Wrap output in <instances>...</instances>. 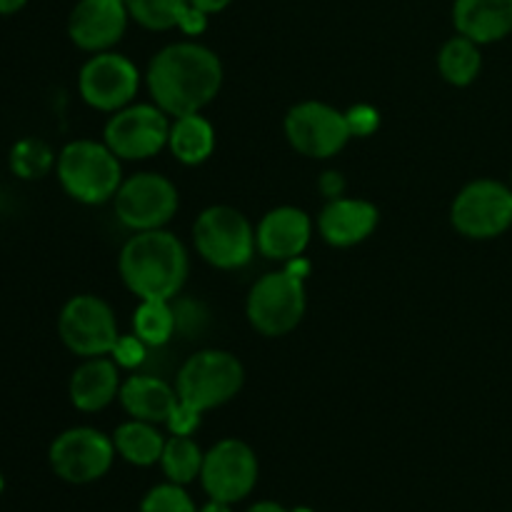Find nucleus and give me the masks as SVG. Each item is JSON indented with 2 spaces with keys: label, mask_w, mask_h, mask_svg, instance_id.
I'll list each match as a JSON object with an SVG mask.
<instances>
[{
  "label": "nucleus",
  "mask_w": 512,
  "mask_h": 512,
  "mask_svg": "<svg viewBox=\"0 0 512 512\" xmlns=\"http://www.w3.org/2000/svg\"><path fill=\"white\" fill-rule=\"evenodd\" d=\"M223 85V63L200 43H173L160 50L148 68L155 105L173 118L200 113Z\"/></svg>",
  "instance_id": "obj_1"
},
{
  "label": "nucleus",
  "mask_w": 512,
  "mask_h": 512,
  "mask_svg": "<svg viewBox=\"0 0 512 512\" xmlns=\"http://www.w3.org/2000/svg\"><path fill=\"white\" fill-rule=\"evenodd\" d=\"M120 278L140 300H173L188 278V253L168 230L135 233L120 250Z\"/></svg>",
  "instance_id": "obj_2"
},
{
  "label": "nucleus",
  "mask_w": 512,
  "mask_h": 512,
  "mask_svg": "<svg viewBox=\"0 0 512 512\" xmlns=\"http://www.w3.org/2000/svg\"><path fill=\"white\" fill-rule=\"evenodd\" d=\"M58 178L70 198L98 205L115 198L123 185L120 158L105 143L73 140L58 155Z\"/></svg>",
  "instance_id": "obj_3"
},
{
  "label": "nucleus",
  "mask_w": 512,
  "mask_h": 512,
  "mask_svg": "<svg viewBox=\"0 0 512 512\" xmlns=\"http://www.w3.org/2000/svg\"><path fill=\"white\" fill-rule=\"evenodd\" d=\"M245 380L243 363L225 350H200L190 355L178 373V398L190 408L213 410L230 403Z\"/></svg>",
  "instance_id": "obj_4"
},
{
  "label": "nucleus",
  "mask_w": 512,
  "mask_h": 512,
  "mask_svg": "<svg viewBox=\"0 0 512 512\" xmlns=\"http://www.w3.org/2000/svg\"><path fill=\"white\" fill-rule=\"evenodd\" d=\"M193 240L200 258L220 270L243 268L258 248L250 220L230 205L203 210L193 225Z\"/></svg>",
  "instance_id": "obj_5"
},
{
  "label": "nucleus",
  "mask_w": 512,
  "mask_h": 512,
  "mask_svg": "<svg viewBox=\"0 0 512 512\" xmlns=\"http://www.w3.org/2000/svg\"><path fill=\"white\" fill-rule=\"evenodd\" d=\"M305 280L285 270L263 275L258 283L250 288L248 295V320L258 333L268 338L290 333L298 328L305 315Z\"/></svg>",
  "instance_id": "obj_6"
},
{
  "label": "nucleus",
  "mask_w": 512,
  "mask_h": 512,
  "mask_svg": "<svg viewBox=\"0 0 512 512\" xmlns=\"http://www.w3.org/2000/svg\"><path fill=\"white\" fill-rule=\"evenodd\" d=\"M450 220L465 238H498L512 225V188L498 180H473L453 200Z\"/></svg>",
  "instance_id": "obj_7"
},
{
  "label": "nucleus",
  "mask_w": 512,
  "mask_h": 512,
  "mask_svg": "<svg viewBox=\"0 0 512 512\" xmlns=\"http://www.w3.org/2000/svg\"><path fill=\"white\" fill-rule=\"evenodd\" d=\"M58 333L65 348L73 350L83 358H100L110 355V350L118 343V323L105 303L98 295H75L65 303L58 318Z\"/></svg>",
  "instance_id": "obj_8"
},
{
  "label": "nucleus",
  "mask_w": 512,
  "mask_h": 512,
  "mask_svg": "<svg viewBox=\"0 0 512 512\" xmlns=\"http://www.w3.org/2000/svg\"><path fill=\"white\" fill-rule=\"evenodd\" d=\"M285 135L300 155L318 160L338 155L353 138L345 113L318 100H305L288 110Z\"/></svg>",
  "instance_id": "obj_9"
},
{
  "label": "nucleus",
  "mask_w": 512,
  "mask_h": 512,
  "mask_svg": "<svg viewBox=\"0 0 512 512\" xmlns=\"http://www.w3.org/2000/svg\"><path fill=\"white\" fill-rule=\"evenodd\" d=\"M115 213L135 233L160 230L178 213V188L165 175L138 173L123 180L115 193Z\"/></svg>",
  "instance_id": "obj_10"
},
{
  "label": "nucleus",
  "mask_w": 512,
  "mask_h": 512,
  "mask_svg": "<svg viewBox=\"0 0 512 512\" xmlns=\"http://www.w3.org/2000/svg\"><path fill=\"white\" fill-rule=\"evenodd\" d=\"M115 443L95 428H70L50 445V465L65 483L88 485L103 478L115 458Z\"/></svg>",
  "instance_id": "obj_11"
},
{
  "label": "nucleus",
  "mask_w": 512,
  "mask_h": 512,
  "mask_svg": "<svg viewBox=\"0 0 512 512\" xmlns=\"http://www.w3.org/2000/svg\"><path fill=\"white\" fill-rule=\"evenodd\" d=\"M168 113L158 105L138 103L115 110L105 125V145L120 160H145L168 145Z\"/></svg>",
  "instance_id": "obj_12"
},
{
  "label": "nucleus",
  "mask_w": 512,
  "mask_h": 512,
  "mask_svg": "<svg viewBox=\"0 0 512 512\" xmlns=\"http://www.w3.org/2000/svg\"><path fill=\"white\" fill-rule=\"evenodd\" d=\"M200 483L213 500L238 503L253 493L258 483V458L243 440H220L205 453Z\"/></svg>",
  "instance_id": "obj_13"
},
{
  "label": "nucleus",
  "mask_w": 512,
  "mask_h": 512,
  "mask_svg": "<svg viewBox=\"0 0 512 512\" xmlns=\"http://www.w3.org/2000/svg\"><path fill=\"white\" fill-rule=\"evenodd\" d=\"M78 88L90 108L115 113L133 103L140 88V75L133 60L113 50H103L83 65Z\"/></svg>",
  "instance_id": "obj_14"
},
{
  "label": "nucleus",
  "mask_w": 512,
  "mask_h": 512,
  "mask_svg": "<svg viewBox=\"0 0 512 512\" xmlns=\"http://www.w3.org/2000/svg\"><path fill=\"white\" fill-rule=\"evenodd\" d=\"M128 18L125 0H80L68 18V35L78 48L103 53L123 38Z\"/></svg>",
  "instance_id": "obj_15"
},
{
  "label": "nucleus",
  "mask_w": 512,
  "mask_h": 512,
  "mask_svg": "<svg viewBox=\"0 0 512 512\" xmlns=\"http://www.w3.org/2000/svg\"><path fill=\"white\" fill-rule=\"evenodd\" d=\"M310 235H313L310 215L293 205H283V208H275L263 215L258 230H255V243L268 260L288 263L305 253Z\"/></svg>",
  "instance_id": "obj_16"
},
{
  "label": "nucleus",
  "mask_w": 512,
  "mask_h": 512,
  "mask_svg": "<svg viewBox=\"0 0 512 512\" xmlns=\"http://www.w3.org/2000/svg\"><path fill=\"white\" fill-rule=\"evenodd\" d=\"M378 208L360 198L330 200L318 215V230L333 248H353L378 228Z\"/></svg>",
  "instance_id": "obj_17"
},
{
  "label": "nucleus",
  "mask_w": 512,
  "mask_h": 512,
  "mask_svg": "<svg viewBox=\"0 0 512 512\" xmlns=\"http://www.w3.org/2000/svg\"><path fill=\"white\" fill-rule=\"evenodd\" d=\"M453 23L478 45L498 43L512 33V0H455Z\"/></svg>",
  "instance_id": "obj_18"
},
{
  "label": "nucleus",
  "mask_w": 512,
  "mask_h": 512,
  "mask_svg": "<svg viewBox=\"0 0 512 512\" xmlns=\"http://www.w3.org/2000/svg\"><path fill=\"white\" fill-rule=\"evenodd\" d=\"M113 358H88L70 378V403L83 413H98L108 408L120 393V373Z\"/></svg>",
  "instance_id": "obj_19"
},
{
  "label": "nucleus",
  "mask_w": 512,
  "mask_h": 512,
  "mask_svg": "<svg viewBox=\"0 0 512 512\" xmlns=\"http://www.w3.org/2000/svg\"><path fill=\"white\" fill-rule=\"evenodd\" d=\"M120 405L133 420H145V423H168L170 413L178 405V390L170 388L165 380L150 378V375H130L123 380L118 393Z\"/></svg>",
  "instance_id": "obj_20"
},
{
  "label": "nucleus",
  "mask_w": 512,
  "mask_h": 512,
  "mask_svg": "<svg viewBox=\"0 0 512 512\" xmlns=\"http://www.w3.org/2000/svg\"><path fill=\"white\" fill-rule=\"evenodd\" d=\"M168 148L175 158L185 165H200L213 155L215 150V130L210 120L200 113L180 115L175 123H170Z\"/></svg>",
  "instance_id": "obj_21"
},
{
  "label": "nucleus",
  "mask_w": 512,
  "mask_h": 512,
  "mask_svg": "<svg viewBox=\"0 0 512 512\" xmlns=\"http://www.w3.org/2000/svg\"><path fill=\"white\" fill-rule=\"evenodd\" d=\"M113 443L120 458L140 465V468L160 463L165 450V438L160 435V430L145 420H130V423L120 425L113 435Z\"/></svg>",
  "instance_id": "obj_22"
},
{
  "label": "nucleus",
  "mask_w": 512,
  "mask_h": 512,
  "mask_svg": "<svg viewBox=\"0 0 512 512\" xmlns=\"http://www.w3.org/2000/svg\"><path fill=\"white\" fill-rule=\"evenodd\" d=\"M438 68L448 83L470 85L478 78L480 68H483V55H480V45L475 40L465 38V35H455L443 45L438 55Z\"/></svg>",
  "instance_id": "obj_23"
},
{
  "label": "nucleus",
  "mask_w": 512,
  "mask_h": 512,
  "mask_svg": "<svg viewBox=\"0 0 512 512\" xmlns=\"http://www.w3.org/2000/svg\"><path fill=\"white\" fill-rule=\"evenodd\" d=\"M203 460L205 453L190 435H173L170 440H165L160 465H163V473L168 475L170 483L188 485L195 478H200Z\"/></svg>",
  "instance_id": "obj_24"
},
{
  "label": "nucleus",
  "mask_w": 512,
  "mask_h": 512,
  "mask_svg": "<svg viewBox=\"0 0 512 512\" xmlns=\"http://www.w3.org/2000/svg\"><path fill=\"white\" fill-rule=\"evenodd\" d=\"M175 320L170 300H140L133 313V333L145 345H165L173 338Z\"/></svg>",
  "instance_id": "obj_25"
},
{
  "label": "nucleus",
  "mask_w": 512,
  "mask_h": 512,
  "mask_svg": "<svg viewBox=\"0 0 512 512\" xmlns=\"http://www.w3.org/2000/svg\"><path fill=\"white\" fill-rule=\"evenodd\" d=\"M130 18L148 30L178 28L190 0H125Z\"/></svg>",
  "instance_id": "obj_26"
},
{
  "label": "nucleus",
  "mask_w": 512,
  "mask_h": 512,
  "mask_svg": "<svg viewBox=\"0 0 512 512\" xmlns=\"http://www.w3.org/2000/svg\"><path fill=\"white\" fill-rule=\"evenodd\" d=\"M55 158L53 150L38 138H23L13 145L10 150V168L18 178L23 180H38L43 175H48V170L53 168Z\"/></svg>",
  "instance_id": "obj_27"
},
{
  "label": "nucleus",
  "mask_w": 512,
  "mask_h": 512,
  "mask_svg": "<svg viewBox=\"0 0 512 512\" xmlns=\"http://www.w3.org/2000/svg\"><path fill=\"white\" fill-rule=\"evenodd\" d=\"M140 512H200L183 485H158L140 503Z\"/></svg>",
  "instance_id": "obj_28"
},
{
  "label": "nucleus",
  "mask_w": 512,
  "mask_h": 512,
  "mask_svg": "<svg viewBox=\"0 0 512 512\" xmlns=\"http://www.w3.org/2000/svg\"><path fill=\"white\" fill-rule=\"evenodd\" d=\"M110 358L118 363V368H125V370L138 368V365L145 360V343L135 333L120 335L115 348L110 350Z\"/></svg>",
  "instance_id": "obj_29"
},
{
  "label": "nucleus",
  "mask_w": 512,
  "mask_h": 512,
  "mask_svg": "<svg viewBox=\"0 0 512 512\" xmlns=\"http://www.w3.org/2000/svg\"><path fill=\"white\" fill-rule=\"evenodd\" d=\"M345 118H348L350 133L360 135V138H368V135H373L380 125L378 110H375L373 105H365V103L353 105V108L345 113Z\"/></svg>",
  "instance_id": "obj_30"
},
{
  "label": "nucleus",
  "mask_w": 512,
  "mask_h": 512,
  "mask_svg": "<svg viewBox=\"0 0 512 512\" xmlns=\"http://www.w3.org/2000/svg\"><path fill=\"white\" fill-rule=\"evenodd\" d=\"M200 415H203L200 410L190 408V405L180 403L178 400V405H175V410L170 413L168 423L165 425H168V430L173 435H193L200 425Z\"/></svg>",
  "instance_id": "obj_31"
},
{
  "label": "nucleus",
  "mask_w": 512,
  "mask_h": 512,
  "mask_svg": "<svg viewBox=\"0 0 512 512\" xmlns=\"http://www.w3.org/2000/svg\"><path fill=\"white\" fill-rule=\"evenodd\" d=\"M180 30H183L185 35H200L205 28H208V15L203 13V10H198L195 5H190L188 10H185V15L180 18Z\"/></svg>",
  "instance_id": "obj_32"
},
{
  "label": "nucleus",
  "mask_w": 512,
  "mask_h": 512,
  "mask_svg": "<svg viewBox=\"0 0 512 512\" xmlns=\"http://www.w3.org/2000/svg\"><path fill=\"white\" fill-rule=\"evenodd\" d=\"M320 190H323L325 198L335 200V198H343V190H345V180L340 173H325L320 178Z\"/></svg>",
  "instance_id": "obj_33"
},
{
  "label": "nucleus",
  "mask_w": 512,
  "mask_h": 512,
  "mask_svg": "<svg viewBox=\"0 0 512 512\" xmlns=\"http://www.w3.org/2000/svg\"><path fill=\"white\" fill-rule=\"evenodd\" d=\"M230 3H233V0H190V5H195L198 10H203L205 15L220 13V10L228 8Z\"/></svg>",
  "instance_id": "obj_34"
},
{
  "label": "nucleus",
  "mask_w": 512,
  "mask_h": 512,
  "mask_svg": "<svg viewBox=\"0 0 512 512\" xmlns=\"http://www.w3.org/2000/svg\"><path fill=\"white\" fill-rule=\"evenodd\" d=\"M28 0H0V15H13L18 13Z\"/></svg>",
  "instance_id": "obj_35"
},
{
  "label": "nucleus",
  "mask_w": 512,
  "mask_h": 512,
  "mask_svg": "<svg viewBox=\"0 0 512 512\" xmlns=\"http://www.w3.org/2000/svg\"><path fill=\"white\" fill-rule=\"evenodd\" d=\"M245 512H288L283 508V505H278V503H270V500H265V503H258V505H253V508L250 510H245Z\"/></svg>",
  "instance_id": "obj_36"
},
{
  "label": "nucleus",
  "mask_w": 512,
  "mask_h": 512,
  "mask_svg": "<svg viewBox=\"0 0 512 512\" xmlns=\"http://www.w3.org/2000/svg\"><path fill=\"white\" fill-rule=\"evenodd\" d=\"M200 512H233V510H230V503H223V500L210 498V503L203 505Z\"/></svg>",
  "instance_id": "obj_37"
},
{
  "label": "nucleus",
  "mask_w": 512,
  "mask_h": 512,
  "mask_svg": "<svg viewBox=\"0 0 512 512\" xmlns=\"http://www.w3.org/2000/svg\"><path fill=\"white\" fill-rule=\"evenodd\" d=\"M298 512H310V510H298Z\"/></svg>",
  "instance_id": "obj_38"
},
{
  "label": "nucleus",
  "mask_w": 512,
  "mask_h": 512,
  "mask_svg": "<svg viewBox=\"0 0 512 512\" xmlns=\"http://www.w3.org/2000/svg\"><path fill=\"white\" fill-rule=\"evenodd\" d=\"M510 188H512V183H510Z\"/></svg>",
  "instance_id": "obj_39"
}]
</instances>
